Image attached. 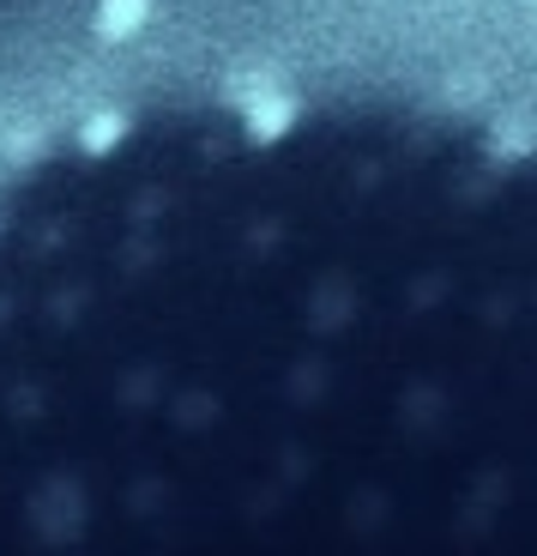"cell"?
I'll return each instance as SVG.
<instances>
[{
  "mask_svg": "<svg viewBox=\"0 0 537 556\" xmlns=\"http://www.w3.org/2000/svg\"><path fill=\"white\" fill-rule=\"evenodd\" d=\"M0 556H537L508 478L453 490L242 447L133 376L0 381Z\"/></svg>",
  "mask_w": 537,
  "mask_h": 556,
  "instance_id": "1",
  "label": "cell"
}]
</instances>
